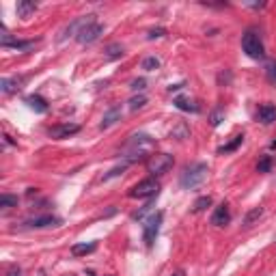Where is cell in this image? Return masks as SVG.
Returning a JSON list of instances; mask_svg holds the SVG:
<instances>
[{
	"label": "cell",
	"instance_id": "6da1fadb",
	"mask_svg": "<svg viewBox=\"0 0 276 276\" xmlns=\"http://www.w3.org/2000/svg\"><path fill=\"white\" fill-rule=\"evenodd\" d=\"M155 144V140L151 138L149 134H132L126 140V144H123V151L130 155H126V160L132 164V162H138L142 160V155L147 153V151Z\"/></svg>",
	"mask_w": 276,
	"mask_h": 276
},
{
	"label": "cell",
	"instance_id": "7a4b0ae2",
	"mask_svg": "<svg viewBox=\"0 0 276 276\" xmlns=\"http://www.w3.org/2000/svg\"><path fill=\"white\" fill-rule=\"evenodd\" d=\"M205 177H207V164L196 162V164H192V166H188L186 170H183L179 183H181L183 190H190V188L201 186V183L205 181Z\"/></svg>",
	"mask_w": 276,
	"mask_h": 276
},
{
	"label": "cell",
	"instance_id": "3957f363",
	"mask_svg": "<svg viewBox=\"0 0 276 276\" xmlns=\"http://www.w3.org/2000/svg\"><path fill=\"white\" fill-rule=\"evenodd\" d=\"M242 48L251 58L255 61H261V58L266 56V48H264V41H261V37L257 35L255 30H246L244 37H242Z\"/></svg>",
	"mask_w": 276,
	"mask_h": 276
},
{
	"label": "cell",
	"instance_id": "277c9868",
	"mask_svg": "<svg viewBox=\"0 0 276 276\" xmlns=\"http://www.w3.org/2000/svg\"><path fill=\"white\" fill-rule=\"evenodd\" d=\"M173 164H175V160H173V155H170V153H153L147 160V170L153 177H157V175L168 173V170L173 168Z\"/></svg>",
	"mask_w": 276,
	"mask_h": 276
},
{
	"label": "cell",
	"instance_id": "5b68a950",
	"mask_svg": "<svg viewBox=\"0 0 276 276\" xmlns=\"http://www.w3.org/2000/svg\"><path fill=\"white\" fill-rule=\"evenodd\" d=\"M157 190H160V186H157L155 179H142L130 190L128 196L130 199H151V196L157 194Z\"/></svg>",
	"mask_w": 276,
	"mask_h": 276
},
{
	"label": "cell",
	"instance_id": "8992f818",
	"mask_svg": "<svg viewBox=\"0 0 276 276\" xmlns=\"http://www.w3.org/2000/svg\"><path fill=\"white\" fill-rule=\"evenodd\" d=\"M162 218H164V214L162 212H157L153 214L151 218L144 222V227H142V242L147 246H153V242L157 238V233H160V225H162Z\"/></svg>",
	"mask_w": 276,
	"mask_h": 276
},
{
	"label": "cell",
	"instance_id": "52a82bcc",
	"mask_svg": "<svg viewBox=\"0 0 276 276\" xmlns=\"http://www.w3.org/2000/svg\"><path fill=\"white\" fill-rule=\"evenodd\" d=\"M102 32H104V26H102V24L91 22V24H87V26H84V28L76 35V41H78V43H82V45L93 43V41H97V39H100Z\"/></svg>",
	"mask_w": 276,
	"mask_h": 276
},
{
	"label": "cell",
	"instance_id": "ba28073f",
	"mask_svg": "<svg viewBox=\"0 0 276 276\" xmlns=\"http://www.w3.org/2000/svg\"><path fill=\"white\" fill-rule=\"evenodd\" d=\"M80 132V126L78 123H61V126H54L48 130V134L52 138H56V140H61V138H69Z\"/></svg>",
	"mask_w": 276,
	"mask_h": 276
},
{
	"label": "cell",
	"instance_id": "9c48e42d",
	"mask_svg": "<svg viewBox=\"0 0 276 276\" xmlns=\"http://www.w3.org/2000/svg\"><path fill=\"white\" fill-rule=\"evenodd\" d=\"M231 222V212H229V205L227 203H220L218 207H216V212L212 216V225L214 227H225Z\"/></svg>",
	"mask_w": 276,
	"mask_h": 276
},
{
	"label": "cell",
	"instance_id": "30bf717a",
	"mask_svg": "<svg viewBox=\"0 0 276 276\" xmlns=\"http://www.w3.org/2000/svg\"><path fill=\"white\" fill-rule=\"evenodd\" d=\"M121 115H123L121 106H113L110 110H106V113H104V117H102L100 130H108V128H113L117 121H121Z\"/></svg>",
	"mask_w": 276,
	"mask_h": 276
},
{
	"label": "cell",
	"instance_id": "8fae6325",
	"mask_svg": "<svg viewBox=\"0 0 276 276\" xmlns=\"http://www.w3.org/2000/svg\"><path fill=\"white\" fill-rule=\"evenodd\" d=\"M28 227L32 229H43V227H56L61 225V218H56V216H37V218H32L26 222Z\"/></svg>",
	"mask_w": 276,
	"mask_h": 276
},
{
	"label": "cell",
	"instance_id": "7c38bea8",
	"mask_svg": "<svg viewBox=\"0 0 276 276\" xmlns=\"http://www.w3.org/2000/svg\"><path fill=\"white\" fill-rule=\"evenodd\" d=\"M257 119L261 123H266V126L274 123L276 121V106H272V104H264V106L259 108V113H257Z\"/></svg>",
	"mask_w": 276,
	"mask_h": 276
},
{
	"label": "cell",
	"instance_id": "4fadbf2b",
	"mask_svg": "<svg viewBox=\"0 0 276 276\" xmlns=\"http://www.w3.org/2000/svg\"><path fill=\"white\" fill-rule=\"evenodd\" d=\"M175 108H179L183 110V113H199L201 106L196 104L194 100H188V97H175Z\"/></svg>",
	"mask_w": 276,
	"mask_h": 276
},
{
	"label": "cell",
	"instance_id": "5bb4252c",
	"mask_svg": "<svg viewBox=\"0 0 276 276\" xmlns=\"http://www.w3.org/2000/svg\"><path fill=\"white\" fill-rule=\"evenodd\" d=\"M26 104H28L30 110H35V113H39V115L48 113V102H45L43 97H39V95H28V97H26Z\"/></svg>",
	"mask_w": 276,
	"mask_h": 276
},
{
	"label": "cell",
	"instance_id": "9a60e30c",
	"mask_svg": "<svg viewBox=\"0 0 276 276\" xmlns=\"http://www.w3.org/2000/svg\"><path fill=\"white\" fill-rule=\"evenodd\" d=\"M22 78H2V82H0V91L6 95H11V93H15V91L22 87Z\"/></svg>",
	"mask_w": 276,
	"mask_h": 276
},
{
	"label": "cell",
	"instance_id": "2e32d148",
	"mask_svg": "<svg viewBox=\"0 0 276 276\" xmlns=\"http://www.w3.org/2000/svg\"><path fill=\"white\" fill-rule=\"evenodd\" d=\"M97 251V244L95 242H84V244H74L71 246V255L74 257H84V255H91V253H95Z\"/></svg>",
	"mask_w": 276,
	"mask_h": 276
},
{
	"label": "cell",
	"instance_id": "e0dca14e",
	"mask_svg": "<svg viewBox=\"0 0 276 276\" xmlns=\"http://www.w3.org/2000/svg\"><path fill=\"white\" fill-rule=\"evenodd\" d=\"M35 11H37V4L30 2V0H19L17 2V15L19 17H30Z\"/></svg>",
	"mask_w": 276,
	"mask_h": 276
},
{
	"label": "cell",
	"instance_id": "ac0fdd59",
	"mask_svg": "<svg viewBox=\"0 0 276 276\" xmlns=\"http://www.w3.org/2000/svg\"><path fill=\"white\" fill-rule=\"evenodd\" d=\"M242 140H244V136L238 134V136H233V140H229L227 144H222V147H218V153H231V151H235L242 144Z\"/></svg>",
	"mask_w": 276,
	"mask_h": 276
},
{
	"label": "cell",
	"instance_id": "d6986e66",
	"mask_svg": "<svg viewBox=\"0 0 276 276\" xmlns=\"http://www.w3.org/2000/svg\"><path fill=\"white\" fill-rule=\"evenodd\" d=\"M261 216H264V209L261 207H255V209H251V212L246 214V218H244V227H251L255 220H259Z\"/></svg>",
	"mask_w": 276,
	"mask_h": 276
},
{
	"label": "cell",
	"instance_id": "ffe728a7",
	"mask_svg": "<svg viewBox=\"0 0 276 276\" xmlns=\"http://www.w3.org/2000/svg\"><path fill=\"white\" fill-rule=\"evenodd\" d=\"M173 138H177V140H186V138H190V130L186 123H179L175 130H173Z\"/></svg>",
	"mask_w": 276,
	"mask_h": 276
},
{
	"label": "cell",
	"instance_id": "44dd1931",
	"mask_svg": "<svg viewBox=\"0 0 276 276\" xmlns=\"http://www.w3.org/2000/svg\"><path fill=\"white\" fill-rule=\"evenodd\" d=\"M209 205H212V196H201V199L194 201L192 212H203V209H207Z\"/></svg>",
	"mask_w": 276,
	"mask_h": 276
},
{
	"label": "cell",
	"instance_id": "7402d4cb",
	"mask_svg": "<svg viewBox=\"0 0 276 276\" xmlns=\"http://www.w3.org/2000/svg\"><path fill=\"white\" fill-rule=\"evenodd\" d=\"M123 54V45L121 43H113V45H108L106 48V58H110V61H113V58H119Z\"/></svg>",
	"mask_w": 276,
	"mask_h": 276
},
{
	"label": "cell",
	"instance_id": "603a6c76",
	"mask_svg": "<svg viewBox=\"0 0 276 276\" xmlns=\"http://www.w3.org/2000/svg\"><path fill=\"white\" fill-rule=\"evenodd\" d=\"M17 205V196L13 194H2L0 196V207L2 209H9V207H15Z\"/></svg>",
	"mask_w": 276,
	"mask_h": 276
},
{
	"label": "cell",
	"instance_id": "cb8c5ba5",
	"mask_svg": "<svg viewBox=\"0 0 276 276\" xmlns=\"http://www.w3.org/2000/svg\"><path fill=\"white\" fill-rule=\"evenodd\" d=\"M157 67H160V58H155V56H147L142 61V69L144 71H155Z\"/></svg>",
	"mask_w": 276,
	"mask_h": 276
},
{
	"label": "cell",
	"instance_id": "d4e9b609",
	"mask_svg": "<svg viewBox=\"0 0 276 276\" xmlns=\"http://www.w3.org/2000/svg\"><path fill=\"white\" fill-rule=\"evenodd\" d=\"M128 104H130V110H138V108H142L144 104H147V97H144V95H134Z\"/></svg>",
	"mask_w": 276,
	"mask_h": 276
},
{
	"label": "cell",
	"instance_id": "484cf974",
	"mask_svg": "<svg viewBox=\"0 0 276 276\" xmlns=\"http://www.w3.org/2000/svg\"><path fill=\"white\" fill-rule=\"evenodd\" d=\"M272 168V157H264V160H261L259 164H257V170H259V173H268V170H270Z\"/></svg>",
	"mask_w": 276,
	"mask_h": 276
},
{
	"label": "cell",
	"instance_id": "4316f807",
	"mask_svg": "<svg viewBox=\"0 0 276 276\" xmlns=\"http://www.w3.org/2000/svg\"><path fill=\"white\" fill-rule=\"evenodd\" d=\"M164 35H166V30H164V28H151L147 32V39H162Z\"/></svg>",
	"mask_w": 276,
	"mask_h": 276
},
{
	"label": "cell",
	"instance_id": "83f0119b",
	"mask_svg": "<svg viewBox=\"0 0 276 276\" xmlns=\"http://www.w3.org/2000/svg\"><path fill=\"white\" fill-rule=\"evenodd\" d=\"M144 87H147V80H144V78H138V80L132 82V91H142Z\"/></svg>",
	"mask_w": 276,
	"mask_h": 276
},
{
	"label": "cell",
	"instance_id": "f1b7e54d",
	"mask_svg": "<svg viewBox=\"0 0 276 276\" xmlns=\"http://www.w3.org/2000/svg\"><path fill=\"white\" fill-rule=\"evenodd\" d=\"M151 207H153V205H151V203H147V205H144V207L140 209V212H136V214H134V220H142V216H144V214H147V212H149V209H151Z\"/></svg>",
	"mask_w": 276,
	"mask_h": 276
},
{
	"label": "cell",
	"instance_id": "f546056e",
	"mask_svg": "<svg viewBox=\"0 0 276 276\" xmlns=\"http://www.w3.org/2000/svg\"><path fill=\"white\" fill-rule=\"evenodd\" d=\"M220 121H222V113H220V110H216V113L212 115V121H209V123L216 128V126H220Z\"/></svg>",
	"mask_w": 276,
	"mask_h": 276
},
{
	"label": "cell",
	"instance_id": "4dcf8cb0",
	"mask_svg": "<svg viewBox=\"0 0 276 276\" xmlns=\"http://www.w3.org/2000/svg\"><path fill=\"white\" fill-rule=\"evenodd\" d=\"M268 76H270L272 82H276V63H270V65H268Z\"/></svg>",
	"mask_w": 276,
	"mask_h": 276
},
{
	"label": "cell",
	"instance_id": "1f68e13d",
	"mask_svg": "<svg viewBox=\"0 0 276 276\" xmlns=\"http://www.w3.org/2000/svg\"><path fill=\"white\" fill-rule=\"evenodd\" d=\"M9 276H19V268H13V270H9Z\"/></svg>",
	"mask_w": 276,
	"mask_h": 276
},
{
	"label": "cell",
	"instance_id": "d6a6232c",
	"mask_svg": "<svg viewBox=\"0 0 276 276\" xmlns=\"http://www.w3.org/2000/svg\"><path fill=\"white\" fill-rule=\"evenodd\" d=\"M170 276H186V272H183V270H177L175 274H170Z\"/></svg>",
	"mask_w": 276,
	"mask_h": 276
},
{
	"label": "cell",
	"instance_id": "836d02e7",
	"mask_svg": "<svg viewBox=\"0 0 276 276\" xmlns=\"http://www.w3.org/2000/svg\"><path fill=\"white\" fill-rule=\"evenodd\" d=\"M272 147H276V140H274V142H272Z\"/></svg>",
	"mask_w": 276,
	"mask_h": 276
}]
</instances>
